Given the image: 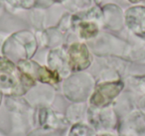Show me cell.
Returning a JSON list of instances; mask_svg holds the SVG:
<instances>
[{
    "mask_svg": "<svg viewBox=\"0 0 145 136\" xmlns=\"http://www.w3.org/2000/svg\"><path fill=\"white\" fill-rule=\"evenodd\" d=\"M34 83L28 75L21 73L11 61L0 58V88L7 91H17L20 86L29 87Z\"/></svg>",
    "mask_w": 145,
    "mask_h": 136,
    "instance_id": "cell-1",
    "label": "cell"
},
{
    "mask_svg": "<svg viewBox=\"0 0 145 136\" xmlns=\"http://www.w3.org/2000/svg\"><path fill=\"white\" fill-rule=\"evenodd\" d=\"M123 84L121 82H108L97 86L95 94L91 99V104L95 106H105L111 102V100L117 96L121 91Z\"/></svg>",
    "mask_w": 145,
    "mask_h": 136,
    "instance_id": "cell-2",
    "label": "cell"
},
{
    "mask_svg": "<svg viewBox=\"0 0 145 136\" xmlns=\"http://www.w3.org/2000/svg\"><path fill=\"white\" fill-rule=\"evenodd\" d=\"M70 66L72 70H83L89 65V53L84 44H74L69 51Z\"/></svg>",
    "mask_w": 145,
    "mask_h": 136,
    "instance_id": "cell-3",
    "label": "cell"
},
{
    "mask_svg": "<svg viewBox=\"0 0 145 136\" xmlns=\"http://www.w3.org/2000/svg\"><path fill=\"white\" fill-rule=\"evenodd\" d=\"M37 75L40 81L45 83H57L59 82V75L57 72H53L46 67H40L37 72Z\"/></svg>",
    "mask_w": 145,
    "mask_h": 136,
    "instance_id": "cell-4",
    "label": "cell"
},
{
    "mask_svg": "<svg viewBox=\"0 0 145 136\" xmlns=\"http://www.w3.org/2000/svg\"><path fill=\"white\" fill-rule=\"evenodd\" d=\"M81 35L83 37H85V38H89V37L93 36L97 32V28L93 24H91V23H83L81 25Z\"/></svg>",
    "mask_w": 145,
    "mask_h": 136,
    "instance_id": "cell-5",
    "label": "cell"
},
{
    "mask_svg": "<svg viewBox=\"0 0 145 136\" xmlns=\"http://www.w3.org/2000/svg\"><path fill=\"white\" fill-rule=\"evenodd\" d=\"M70 136H93V133L91 129L84 125H76L71 131Z\"/></svg>",
    "mask_w": 145,
    "mask_h": 136,
    "instance_id": "cell-6",
    "label": "cell"
},
{
    "mask_svg": "<svg viewBox=\"0 0 145 136\" xmlns=\"http://www.w3.org/2000/svg\"><path fill=\"white\" fill-rule=\"evenodd\" d=\"M131 2H137V1H139V0H130Z\"/></svg>",
    "mask_w": 145,
    "mask_h": 136,
    "instance_id": "cell-7",
    "label": "cell"
},
{
    "mask_svg": "<svg viewBox=\"0 0 145 136\" xmlns=\"http://www.w3.org/2000/svg\"><path fill=\"white\" fill-rule=\"evenodd\" d=\"M1 97H2V95H1V93H0V101H1Z\"/></svg>",
    "mask_w": 145,
    "mask_h": 136,
    "instance_id": "cell-8",
    "label": "cell"
},
{
    "mask_svg": "<svg viewBox=\"0 0 145 136\" xmlns=\"http://www.w3.org/2000/svg\"><path fill=\"white\" fill-rule=\"evenodd\" d=\"M103 136H107V135H103Z\"/></svg>",
    "mask_w": 145,
    "mask_h": 136,
    "instance_id": "cell-9",
    "label": "cell"
}]
</instances>
